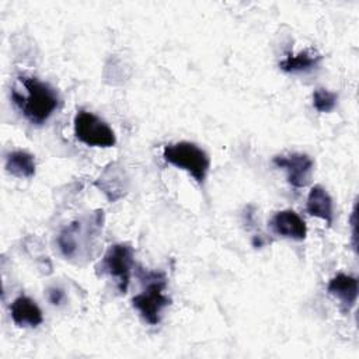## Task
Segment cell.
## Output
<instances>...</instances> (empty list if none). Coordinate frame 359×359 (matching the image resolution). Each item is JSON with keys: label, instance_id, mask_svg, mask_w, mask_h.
Listing matches in <instances>:
<instances>
[{"label": "cell", "instance_id": "6da1fadb", "mask_svg": "<svg viewBox=\"0 0 359 359\" xmlns=\"http://www.w3.org/2000/svg\"><path fill=\"white\" fill-rule=\"evenodd\" d=\"M21 88L11 90L13 102L21 114L35 125H42L59 107V95L53 87L36 77H20Z\"/></svg>", "mask_w": 359, "mask_h": 359}, {"label": "cell", "instance_id": "7a4b0ae2", "mask_svg": "<svg viewBox=\"0 0 359 359\" xmlns=\"http://www.w3.org/2000/svg\"><path fill=\"white\" fill-rule=\"evenodd\" d=\"M136 275L146 287L132 299V306L139 311L146 323L156 325L161 320L163 310L171 303L168 296L164 293L167 279L161 272H151L140 266H137Z\"/></svg>", "mask_w": 359, "mask_h": 359}, {"label": "cell", "instance_id": "3957f363", "mask_svg": "<svg viewBox=\"0 0 359 359\" xmlns=\"http://www.w3.org/2000/svg\"><path fill=\"white\" fill-rule=\"evenodd\" d=\"M163 157L167 163L185 170L198 184H203L210 167L208 153L195 143L177 142L167 144L163 150Z\"/></svg>", "mask_w": 359, "mask_h": 359}, {"label": "cell", "instance_id": "277c9868", "mask_svg": "<svg viewBox=\"0 0 359 359\" xmlns=\"http://www.w3.org/2000/svg\"><path fill=\"white\" fill-rule=\"evenodd\" d=\"M73 123L76 137L87 146L112 147L116 143L112 128L93 112L79 111Z\"/></svg>", "mask_w": 359, "mask_h": 359}, {"label": "cell", "instance_id": "5b68a950", "mask_svg": "<svg viewBox=\"0 0 359 359\" xmlns=\"http://www.w3.org/2000/svg\"><path fill=\"white\" fill-rule=\"evenodd\" d=\"M133 265V248L130 247V244L118 243L107 250L100 264V268L102 273L114 278L118 290L121 293H125L129 286Z\"/></svg>", "mask_w": 359, "mask_h": 359}, {"label": "cell", "instance_id": "8992f818", "mask_svg": "<svg viewBox=\"0 0 359 359\" xmlns=\"http://www.w3.org/2000/svg\"><path fill=\"white\" fill-rule=\"evenodd\" d=\"M273 164L286 171L287 182L294 188H304L311 180L314 163L304 153H290L273 157Z\"/></svg>", "mask_w": 359, "mask_h": 359}, {"label": "cell", "instance_id": "52a82bcc", "mask_svg": "<svg viewBox=\"0 0 359 359\" xmlns=\"http://www.w3.org/2000/svg\"><path fill=\"white\" fill-rule=\"evenodd\" d=\"M269 224L276 234L287 238L304 240L307 234V227L304 220L292 209L276 212L272 216Z\"/></svg>", "mask_w": 359, "mask_h": 359}, {"label": "cell", "instance_id": "ba28073f", "mask_svg": "<svg viewBox=\"0 0 359 359\" xmlns=\"http://www.w3.org/2000/svg\"><path fill=\"white\" fill-rule=\"evenodd\" d=\"M327 290L330 294H332L341 302V307L346 313L356 303L359 292L358 279L346 273H337L334 278L330 279Z\"/></svg>", "mask_w": 359, "mask_h": 359}, {"label": "cell", "instance_id": "9c48e42d", "mask_svg": "<svg viewBox=\"0 0 359 359\" xmlns=\"http://www.w3.org/2000/svg\"><path fill=\"white\" fill-rule=\"evenodd\" d=\"M10 314L18 327H36L43 321L39 306L27 296H18L10 306Z\"/></svg>", "mask_w": 359, "mask_h": 359}, {"label": "cell", "instance_id": "30bf717a", "mask_svg": "<svg viewBox=\"0 0 359 359\" xmlns=\"http://www.w3.org/2000/svg\"><path fill=\"white\" fill-rule=\"evenodd\" d=\"M306 209L309 215L323 219L328 226L332 224L334 219V209H332V199L330 194L320 185H316L310 189L307 195Z\"/></svg>", "mask_w": 359, "mask_h": 359}, {"label": "cell", "instance_id": "8fae6325", "mask_svg": "<svg viewBox=\"0 0 359 359\" xmlns=\"http://www.w3.org/2000/svg\"><path fill=\"white\" fill-rule=\"evenodd\" d=\"M6 170L18 178H31L35 174V158L25 150H15L6 156Z\"/></svg>", "mask_w": 359, "mask_h": 359}, {"label": "cell", "instance_id": "7c38bea8", "mask_svg": "<svg viewBox=\"0 0 359 359\" xmlns=\"http://www.w3.org/2000/svg\"><path fill=\"white\" fill-rule=\"evenodd\" d=\"M320 60H321L320 53H317L316 50L307 49V50L299 52L296 55H292V53L286 55L285 59H282L279 62V67L287 73L309 72V70L314 69Z\"/></svg>", "mask_w": 359, "mask_h": 359}, {"label": "cell", "instance_id": "4fadbf2b", "mask_svg": "<svg viewBox=\"0 0 359 359\" xmlns=\"http://www.w3.org/2000/svg\"><path fill=\"white\" fill-rule=\"evenodd\" d=\"M125 172L121 170H116L114 165V181H111V178H108L105 174H102L98 181L95 182V185L108 196L109 201H116L118 198H121L126 189L125 187Z\"/></svg>", "mask_w": 359, "mask_h": 359}, {"label": "cell", "instance_id": "5bb4252c", "mask_svg": "<svg viewBox=\"0 0 359 359\" xmlns=\"http://www.w3.org/2000/svg\"><path fill=\"white\" fill-rule=\"evenodd\" d=\"M338 95L325 88H317L313 93V105L318 112H330L335 108Z\"/></svg>", "mask_w": 359, "mask_h": 359}, {"label": "cell", "instance_id": "9a60e30c", "mask_svg": "<svg viewBox=\"0 0 359 359\" xmlns=\"http://www.w3.org/2000/svg\"><path fill=\"white\" fill-rule=\"evenodd\" d=\"M48 299L52 304H60V302L65 299V292L59 287H50L48 290Z\"/></svg>", "mask_w": 359, "mask_h": 359}]
</instances>
